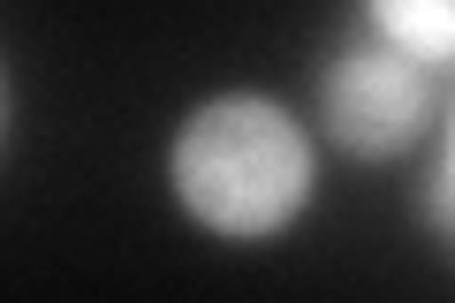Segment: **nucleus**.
I'll return each mask as SVG.
<instances>
[{
	"label": "nucleus",
	"mask_w": 455,
	"mask_h": 303,
	"mask_svg": "<svg viewBox=\"0 0 455 303\" xmlns=\"http://www.w3.org/2000/svg\"><path fill=\"white\" fill-rule=\"evenodd\" d=\"M175 190L220 235H274L311 197V144L274 99H212L175 137Z\"/></svg>",
	"instance_id": "f257e3e1"
},
{
	"label": "nucleus",
	"mask_w": 455,
	"mask_h": 303,
	"mask_svg": "<svg viewBox=\"0 0 455 303\" xmlns=\"http://www.w3.org/2000/svg\"><path fill=\"white\" fill-rule=\"evenodd\" d=\"M326 122L349 152H403L425 129V61L403 46H349L326 68Z\"/></svg>",
	"instance_id": "f03ea898"
},
{
	"label": "nucleus",
	"mask_w": 455,
	"mask_h": 303,
	"mask_svg": "<svg viewBox=\"0 0 455 303\" xmlns=\"http://www.w3.org/2000/svg\"><path fill=\"white\" fill-rule=\"evenodd\" d=\"M372 16L387 31V46H403L425 68H440L455 53V0H372Z\"/></svg>",
	"instance_id": "7ed1b4c3"
}]
</instances>
